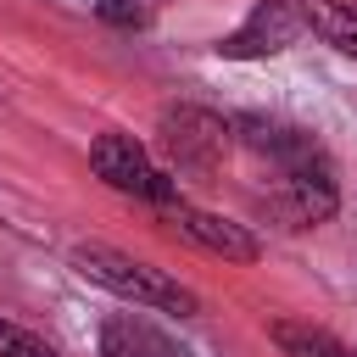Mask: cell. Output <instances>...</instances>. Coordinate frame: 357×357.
<instances>
[{"mask_svg": "<svg viewBox=\"0 0 357 357\" xmlns=\"http://www.w3.org/2000/svg\"><path fill=\"white\" fill-rule=\"evenodd\" d=\"M89 167L100 184L123 190V195H139V201H156V206H173L178 201V184L145 156V145L134 134H100L89 145Z\"/></svg>", "mask_w": 357, "mask_h": 357, "instance_id": "obj_2", "label": "cell"}, {"mask_svg": "<svg viewBox=\"0 0 357 357\" xmlns=\"http://www.w3.org/2000/svg\"><path fill=\"white\" fill-rule=\"evenodd\" d=\"M301 22H307L324 45L357 56V6H340V0H301Z\"/></svg>", "mask_w": 357, "mask_h": 357, "instance_id": "obj_9", "label": "cell"}, {"mask_svg": "<svg viewBox=\"0 0 357 357\" xmlns=\"http://www.w3.org/2000/svg\"><path fill=\"white\" fill-rule=\"evenodd\" d=\"M162 223L178 240H190V245H201V251H212L223 262H257L262 257V240L245 223H234V218H218V212H201V206L173 201V206H162Z\"/></svg>", "mask_w": 357, "mask_h": 357, "instance_id": "obj_5", "label": "cell"}, {"mask_svg": "<svg viewBox=\"0 0 357 357\" xmlns=\"http://www.w3.org/2000/svg\"><path fill=\"white\" fill-rule=\"evenodd\" d=\"M73 268H78L89 284H100V290H112V296H123V301H134V307L178 312V318H195V312H201V296H195L190 284H178L173 273H162V268H151L145 257H128V251H117V245L84 240V245H73Z\"/></svg>", "mask_w": 357, "mask_h": 357, "instance_id": "obj_1", "label": "cell"}, {"mask_svg": "<svg viewBox=\"0 0 357 357\" xmlns=\"http://www.w3.org/2000/svg\"><path fill=\"white\" fill-rule=\"evenodd\" d=\"M100 357H184L151 318L139 312H112L100 324Z\"/></svg>", "mask_w": 357, "mask_h": 357, "instance_id": "obj_7", "label": "cell"}, {"mask_svg": "<svg viewBox=\"0 0 357 357\" xmlns=\"http://www.w3.org/2000/svg\"><path fill=\"white\" fill-rule=\"evenodd\" d=\"M340 206L335 195V178L329 167H312V173H284L279 195H273V212L290 223V229H312V223H329Z\"/></svg>", "mask_w": 357, "mask_h": 357, "instance_id": "obj_6", "label": "cell"}, {"mask_svg": "<svg viewBox=\"0 0 357 357\" xmlns=\"http://www.w3.org/2000/svg\"><path fill=\"white\" fill-rule=\"evenodd\" d=\"M0 357H61L50 340H39L33 329H22V324H11V318H0Z\"/></svg>", "mask_w": 357, "mask_h": 357, "instance_id": "obj_10", "label": "cell"}, {"mask_svg": "<svg viewBox=\"0 0 357 357\" xmlns=\"http://www.w3.org/2000/svg\"><path fill=\"white\" fill-rule=\"evenodd\" d=\"M307 22H301V6H290V0H257L251 6V17L234 28V33H223L218 39V56H229V61H257V56H279V50H290L296 45V33H301Z\"/></svg>", "mask_w": 357, "mask_h": 357, "instance_id": "obj_4", "label": "cell"}, {"mask_svg": "<svg viewBox=\"0 0 357 357\" xmlns=\"http://www.w3.org/2000/svg\"><path fill=\"white\" fill-rule=\"evenodd\" d=\"M95 17L112 22V28H145L151 22V11L139 0H95Z\"/></svg>", "mask_w": 357, "mask_h": 357, "instance_id": "obj_11", "label": "cell"}, {"mask_svg": "<svg viewBox=\"0 0 357 357\" xmlns=\"http://www.w3.org/2000/svg\"><path fill=\"white\" fill-rule=\"evenodd\" d=\"M156 134H162V151L178 167H195V173H212L223 162L229 139H234V128L218 112H206V106H167L162 123H156Z\"/></svg>", "mask_w": 357, "mask_h": 357, "instance_id": "obj_3", "label": "cell"}, {"mask_svg": "<svg viewBox=\"0 0 357 357\" xmlns=\"http://www.w3.org/2000/svg\"><path fill=\"white\" fill-rule=\"evenodd\" d=\"M268 340L284 351V357H357L346 340H335L329 329L318 324H296V318H273L268 324Z\"/></svg>", "mask_w": 357, "mask_h": 357, "instance_id": "obj_8", "label": "cell"}]
</instances>
